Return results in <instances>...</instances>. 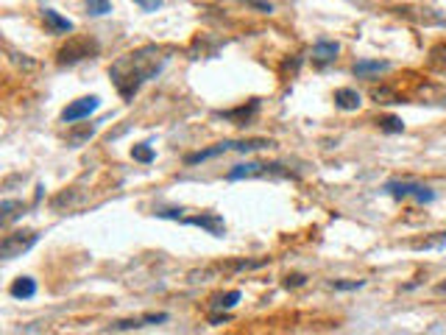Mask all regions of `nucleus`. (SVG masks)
<instances>
[{"mask_svg": "<svg viewBox=\"0 0 446 335\" xmlns=\"http://www.w3.org/2000/svg\"><path fill=\"white\" fill-rule=\"evenodd\" d=\"M167 59H170L167 51H162L156 45H145V48H137V51L120 56L109 67V79L123 101H134V95L142 90V84H148L151 79H156L165 70Z\"/></svg>", "mask_w": 446, "mask_h": 335, "instance_id": "nucleus-1", "label": "nucleus"}, {"mask_svg": "<svg viewBox=\"0 0 446 335\" xmlns=\"http://www.w3.org/2000/svg\"><path fill=\"white\" fill-rule=\"evenodd\" d=\"M274 142L271 140H263V137H254V140H223V142H215L209 148H201L195 154H187L184 156V165H198V162H206V159H215L220 154H229V151H240V154H249V151H260V148H271Z\"/></svg>", "mask_w": 446, "mask_h": 335, "instance_id": "nucleus-2", "label": "nucleus"}, {"mask_svg": "<svg viewBox=\"0 0 446 335\" xmlns=\"http://www.w3.org/2000/svg\"><path fill=\"white\" fill-rule=\"evenodd\" d=\"M187 210H159L156 215L159 218H167V221H181L187 227H198L204 232H209L212 238H220L223 232H226V221H223V215L217 213H201V215H184Z\"/></svg>", "mask_w": 446, "mask_h": 335, "instance_id": "nucleus-3", "label": "nucleus"}, {"mask_svg": "<svg viewBox=\"0 0 446 335\" xmlns=\"http://www.w3.org/2000/svg\"><path fill=\"white\" fill-rule=\"evenodd\" d=\"M101 51V45L92 40V37H73L67 40L59 51H56V65L59 67H73L79 62H87V59H95Z\"/></svg>", "mask_w": 446, "mask_h": 335, "instance_id": "nucleus-4", "label": "nucleus"}, {"mask_svg": "<svg viewBox=\"0 0 446 335\" xmlns=\"http://www.w3.org/2000/svg\"><path fill=\"white\" fill-rule=\"evenodd\" d=\"M263 177H293L288 168H282L279 162H243V165H235L232 171L226 174L229 182H240V179H263Z\"/></svg>", "mask_w": 446, "mask_h": 335, "instance_id": "nucleus-5", "label": "nucleus"}, {"mask_svg": "<svg viewBox=\"0 0 446 335\" xmlns=\"http://www.w3.org/2000/svg\"><path fill=\"white\" fill-rule=\"evenodd\" d=\"M40 240V232L34 229H20V232H9L0 240V257L3 260H15V257H23L26 252H31Z\"/></svg>", "mask_w": 446, "mask_h": 335, "instance_id": "nucleus-6", "label": "nucleus"}, {"mask_svg": "<svg viewBox=\"0 0 446 335\" xmlns=\"http://www.w3.org/2000/svg\"><path fill=\"white\" fill-rule=\"evenodd\" d=\"M385 193L393 199H415L418 204H429L435 202V190L421 185V182H388Z\"/></svg>", "mask_w": 446, "mask_h": 335, "instance_id": "nucleus-7", "label": "nucleus"}, {"mask_svg": "<svg viewBox=\"0 0 446 335\" xmlns=\"http://www.w3.org/2000/svg\"><path fill=\"white\" fill-rule=\"evenodd\" d=\"M98 106H101V98H98V95L76 98V101H70V104L62 109V120H65V123H79V120L90 117L92 112H98Z\"/></svg>", "mask_w": 446, "mask_h": 335, "instance_id": "nucleus-8", "label": "nucleus"}, {"mask_svg": "<svg viewBox=\"0 0 446 335\" xmlns=\"http://www.w3.org/2000/svg\"><path fill=\"white\" fill-rule=\"evenodd\" d=\"M260 112V101L254 98V101H249V106L243 104V106H238V109H226V112H217V117H223V120H229V123H235V126H246L254 115Z\"/></svg>", "mask_w": 446, "mask_h": 335, "instance_id": "nucleus-9", "label": "nucleus"}, {"mask_svg": "<svg viewBox=\"0 0 446 335\" xmlns=\"http://www.w3.org/2000/svg\"><path fill=\"white\" fill-rule=\"evenodd\" d=\"M338 54H340V45L332 42V40H318V42L313 45V62H315L318 67L332 65V62L338 59Z\"/></svg>", "mask_w": 446, "mask_h": 335, "instance_id": "nucleus-10", "label": "nucleus"}, {"mask_svg": "<svg viewBox=\"0 0 446 335\" xmlns=\"http://www.w3.org/2000/svg\"><path fill=\"white\" fill-rule=\"evenodd\" d=\"M42 20H45V26H48L53 34L76 31V23H73V20H67V17H62V15H59V12H53V9H42Z\"/></svg>", "mask_w": 446, "mask_h": 335, "instance_id": "nucleus-11", "label": "nucleus"}, {"mask_svg": "<svg viewBox=\"0 0 446 335\" xmlns=\"http://www.w3.org/2000/svg\"><path fill=\"white\" fill-rule=\"evenodd\" d=\"M360 104H363V98H360V92H357V90H352V87H340V90H335V106H338V109H343V112H354V109H360Z\"/></svg>", "mask_w": 446, "mask_h": 335, "instance_id": "nucleus-12", "label": "nucleus"}, {"mask_svg": "<svg viewBox=\"0 0 446 335\" xmlns=\"http://www.w3.org/2000/svg\"><path fill=\"white\" fill-rule=\"evenodd\" d=\"M9 293L15 299H34L37 296V279L34 277H17L9 288Z\"/></svg>", "mask_w": 446, "mask_h": 335, "instance_id": "nucleus-13", "label": "nucleus"}, {"mask_svg": "<svg viewBox=\"0 0 446 335\" xmlns=\"http://www.w3.org/2000/svg\"><path fill=\"white\" fill-rule=\"evenodd\" d=\"M390 70V62H374V59H363L354 65V76H371V73H385Z\"/></svg>", "mask_w": 446, "mask_h": 335, "instance_id": "nucleus-14", "label": "nucleus"}, {"mask_svg": "<svg viewBox=\"0 0 446 335\" xmlns=\"http://www.w3.org/2000/svg\"><path fill=\"white\" fill-rule=\"evenodd\" d=\"M131 156H134L137 162H142V165H151V162L156 159V151L151 148V142H137V145L131 148Z\"/></svg>", "mask_w": 446, "mask_h": 335, "instance_id": "nucleus-15", "label": "nucleus"}, {"mask_svg": "<svg viewBox=\"0 0 446 335\" xmlns=\"http://www.w3.org/2000/svg\"><path fill=\"white\" fill-rule=\"evenodd\" d=\"M87 12L92 17H104L112 12V0H87Z\"/></svg>", "mask_w": 446, "mask_h": 335, "instance_id": "nucleus-16", "label": "nucleus"}, {"mask_svg": "<svg viewBox=\"0 0 446 335\" xmlns=\"http://www.w3.org/2000/svg\"><path fill=\"white\" fill-rule=\"evenodd\" d=\"M240 291H229V293H223V296H217L215 302H212V307H217V310H223V307H235L238 302H240Z\"/></svg>", "mask_w": 446, "mask_h": 335, "instance_id": "nucleus-17", "label": "nucleus"}, {"mask_svg": "<svg viewBox=\"0 0 446 335\" xmlns=\"http://www.w3.org/2000/svg\"><path fill=\"white\" fill-rule=\"evenodd\" d=\"M379 129H382V131H388V134H399V131H404V123H402V117L388 115L385 120H379Z\"/></svg>", "mask_w": 446, "mask_h": 335, "instance_id": "nucleus-18", "label": "nucleus"}, {"mask_svg": "<svg viewBox=\"0 0 446 335\" xmlns=\"http://www.w3.org/2000/svg\"><path fill=\"white\" fill-rule=\"evenodd\" d=\"M140 327H148V324H145V318H129V321H117V324H112V329H117V332L140 329Z\"/></svg>", "mask_w": 446, "mask_h": 335, "instance_id": "nucleus-19", "label": "nucleus"}, {"mask_svg": "<svg viewBox=\"0 0 446 335\" xmlns=\"http://www.w3.org/2000/svg\"><path fill=\"white\" fill-rule=\"evenodd\" d=\"M92 134H95V129H92V126H84V129H79V131H70V142L79 145L81 140H87V137H92Z\"/></svg>", "mask_w": 446, "mask_h": 335, "instance_id": "nucleus-20", "label": "nucleus"}, {"mask_svg": "<svg viewBox=\"0 0 446 335\" xmlns=\"http://www.w3.org/2000/svg\"><path fill=\"white\" fill-rule=\"evenodd\" d=\"M363 285H365L363 279H354V282H332L335 291H360Z\"/></svg>", "mask_w": 446, "mask_h": 335, "instance_id": "nucleus-21", "label": "nucleus"}, {"mask_svg": "<svg viewBox=\"0 0 446 335\" xmlns=\"http://www.w3.org/2000/svg\"><path fill=\"white\" fill-rule=\"evenodd\" d=\"M134 3H137L142 12H156V9L165 3V0H134Z\"/></svg>", "mask_w": 446, "mask_h": 335, "instance_id": "nucleus-22", "label": "nucleus"}, {"mask_svg": "<svg viewBox=\"0 0 446 335\" xmlns=\"http://www.w3.org/2000/svg\"><path fill=\"white\" fill-rule=\"evenodd\" d=\"M246 3H249V6H254V9H257V12H263V15H271V12H274V6L268 3V0H246Z\"/></svg>", "mask_w": 446, "mask_h": 335, "instance_id": "nucleus-23", "label": "nucleus"}, {"mask_svg": "<svg viewBox=\"0 0 446 335\" xmlns=\"http://www.w3.org/2000/svg\"><path fill=\"white\" fill-rule=\"evenodd\" d=\"M304 282H307L304 274H290V277L285 279V288H299V285H304Z\"/></svg>", "mask_w": 446, "mask_h": 335, "instance_id": "nucleus-24", "label": "nucleus"}, {"mask_svg": "<svg viewBox=\"0 0 446 335\" xmlns=\"http://www.w3.org/2000/svg\"><path fill=\"white\" fill-rule=\"evenodd\" d=\"M438 291H446V282H440V285H438Z\"/></svg>", "mask_w": 446, "mask_h": 335, "instance_id": "nucleus-25", "label": "nucleus"}]
</instances>
